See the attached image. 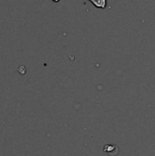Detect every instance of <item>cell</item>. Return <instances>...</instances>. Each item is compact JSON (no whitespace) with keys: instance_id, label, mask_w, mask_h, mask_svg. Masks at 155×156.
Here are the masks:
<instances>
[{"instance_id":"cell-1","label":"cell","mask_w":155,"mask_h":156,"mask_svg":"<svg viewBox=\"0 0 155 156\" xmlns=\"http://www.w3.org/2000/svg\"><path fill=\"white\" fill-rule=\"evenodd\" d=\"M91 2L95 7L100 8V9H105L107 7V0H88Z\"/></svg>"},{"instance_id":"cell-2","label":"cell","mask_w":155,"mask_h":156,"mask_svg":"<svg viewBox=\"0 0 155 156\" xmlns=\"http://www.w3.org/2000/svg\"><path fill=\"white\" fill-rule=\"evenodd\" d=\"M17 71L20 73V74H25L26 73V68H25V66H21V67H19L18 68V69H17Z\"/></svg>"},{"instance_id":"cell-3","label":"cell","mask_w":155,"mask_h":156,"mask_svg":"<svg viewBox=\"0 0 155 156\" xmlns=\"http://www.w3.org/2000/svg\"><path fill=\"white\" fill-rule=\"evenodd\" d=\"M52 1H53V2H56V3H57V2H59L60 0H52Z\"/></svg>"}]
</instances>
